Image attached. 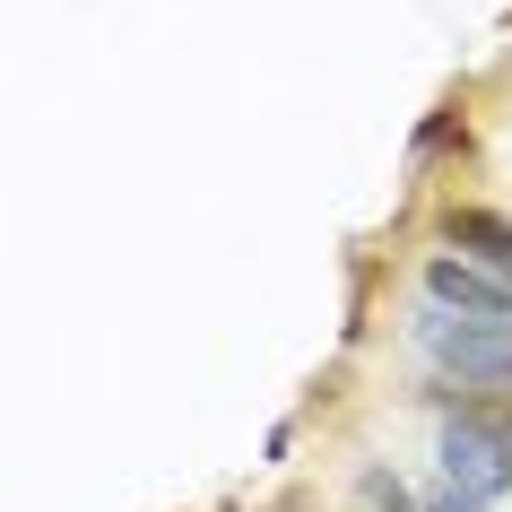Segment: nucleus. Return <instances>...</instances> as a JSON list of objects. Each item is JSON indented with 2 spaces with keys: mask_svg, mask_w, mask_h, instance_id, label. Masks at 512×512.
Masks as SVG:
<instances>
[{
  "mask_svg": "<svg viewBox=\"0 0 512 512\" xmlns=\"http://www.w3.org/2000/svg\"><path fill=\"white\" fill-rule=\"evenodd\" d=\"M426 304H443V313H460V322H504L512 330V287L504 278H486V270H469L460 252H426Z\"/></svg>",
  "mask_w": 512,
  "mask_h": 512,
  "instance_id": "nucleus-3",
  "label": "nucleus"
},
{
  "mask_svg": "<svg viewBox=\"0 0 512 512\" xmlns=\"http://www.w3.org/2000/svg\"><path fill=\"white\" fill-rule=\"evenodd\" d=\"M417 356L434 365L443 400L452 391H504L512 382V330L504 322H460L443 304H417Z\"/></svg>",
  "mask_w": 512,
  "mask_h": 512,
  "instance_id": "nucleus-1",
  "label": "nucleus"
},
{
  "mask_svg": "<svg viewBox=\"0 0 512 512\" xmlns=\"http://www.w3.org/2000/svg\"><path fill=\"white\" fill-rule=\"evenodd\" d=\"M434 235L452 243L469 270H486V278H504V287H512V217H495V209H460V200H452V209L434 217Z\"/></svg>",
  "mask_w": 512,
  "mask_h": 512,
  "instance_id": "nucleus-4",
  "label": "nucleus"
},
{
  "mask_svg": "<svg viewBox=\"0 0 512 512\" xmlns=\"http://www.w3.org/2000/svg\"><path fill=\"white\" fill-rule=\"evenodd\" d=\"M356 512H426V504H417L391 469H365V478H356Z\"/></svg>",
  "mask_w": 512,
  "mask_h": 512,
  "instance_id": "nucleus-5",
  "label": "nucleus"
},
{
  "mask_svg": "<svg viewBox=\"0 0 512 512\" xmlns=\"http://www.w3.org/2000/svg\"><path fill=\"white\" fill-rule=\"evenodd\" d=\"M426 512H486V504H478V495H460V486H434Z\"/></svg>",
  "mask_w": 512,
  "mask_h": 512,
  "instance_id": "nucleus-7",
  "label": "nucleus"
},
{
  "mask_svg": "<svg viewBox=\"0 0 512 512\" xmlns=\"http://www.w3.org/2000/svg\"><path fill=\"white\" fill-rule=\"evenodd\" d=\"M452 139H460V148H469V122H460V105H443V113H434V122H426V131H417V157H443Z\"/></svg>",
  "mask_w": 512,
  "mask_h": 512,
  "instance_id": "nucleus-6",
  "label": "nucleus"
},
{
  "mask_svg": "<svg viewBox=\"0 0 512 512\" xmlns=\"http://www.w3.org/2000/svg\"><path fill=\"white\" fill-rule=\"evenodd\" d=\"M434 460H443V486L478 495V504L512 495V400L495 408L460 400V417H443V434H434Z\"/></svg>",
  "mask_w": 512,
  "mask_h": 512,
  "instance_id": "nucleus-2",
  "label": "nucleus"
}]
</instances>
